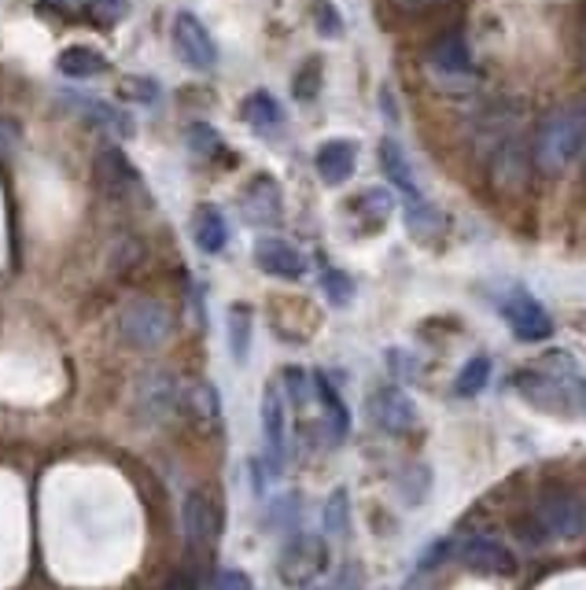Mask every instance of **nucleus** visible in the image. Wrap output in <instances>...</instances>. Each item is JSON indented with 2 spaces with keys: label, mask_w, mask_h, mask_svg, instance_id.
I'll list each match as a JSON object with an SVG mask.
<instances>
[{
  "label": "nucleus",
  "mask_w": 586,
  "mask_h": 590,
  "mask_svg": "<svg viewBox=\"0 0 586 590\" xmlns=\"http://www.w3.org/2000/svg\"><path fill=\"white\" fill-rule=\"evenodd\" d=\"M586 152V108H561L546 115L531 144V159L539 170H564Z\"/></svg>",
  "instance_id": "f257e3e1"
},
{
  "label": "nucleus",
  "mask_w": 586,
  "mask_h": 590,
  "mask_svg": "<svg viewBox=\"0 0 586 590\" xmlns=\"http://www.w3.org/2000/svg\"><path fill=\"white\" fill-rule=\"evenodd\" d=\"M119 333L125 344L136 347V351H159V347L174 336V314L166 311V303H159V299L141 296L122 306Z\"/></svg>",
  "instance_id": "f03ea898"
},
{
  "label": "nucleus",
  "mask_w": 586,
  "mask_h": 590,
  "mask_svg": "<svg viewBox=\"0 0 586 590\" xmlns=\"http://www.w3.org/2000/svg\"><path fill=\"white\" fill-rule=\"evenodd\" d=\"M531 520H535V535L546 539V535H579L586 528V502L572 491H550L542 495L539 506L531 509Z\"/></svg>",
  "instance_id": "7ed1b4c3"
},
{
  "label": "nucleus",
  "mask_w": 586,
  "mask_h": 590,
  "mask_svg": "<svg viewBox=\"0 0 586 590\" xmlns=\"http://www.w3.org/2000/svg\"><path fill=\"white\" fill-rule=\"evenodd\" d=\"M181 402V384L166 370H152L136 381V413L144 424H166Z\"/></svg>",
  "instance_id": "20e7f679"
},
{
  "label": "nucleus",
  "mask_w": 586,
  "mask_h": 590,
  "mask_svg": "<svg viewBox=\"0 0 586 590\" xmlns=\"http://www.w3.org/2000/svg\"><path fill=\"white\" fill-rule=\"evenodd\" d=\"M174 48H178L181 63H189L192 71H214L218 67V45L192 12H181L174 19Z\"/></svg>",
  "instance_id": "39448f33"
},
{
  "label": "nucleus",
  "mask_w": 586,
  "mask_h": 590,
  "mask_svg": "<svg viewBox=\"0 0 586 590\" xmlns=\"http://www.w3.org/2000/svg\"><path fill=\"white\" fill-rule=\"evenodd\" d=\"M96 181H100V189L107 192V196L148 200L141 173H136V167H133L130 159H125V152H119V148H104L100 156H96Z\"/></svg>",
  "instance_id": "423d86ee"
},
{
  "label": "nucleus",
  "mask_w": 586,
  "mask_h": 590,
  "mask_svg": "<svg viewBox=\"0 0 586 590\" xmlns=\"http://www.w3.org/2000/svg\"><path fill=\"white\" fill-rule=\"evenodd\" d=\"M454 557L462 561L465 568L480 573V576H513V568H516L510 550H505L502 543H494V539H487V535L457 539Z\"/></svg>",
  "instance_id": "0eeeda50"
},
{
  "label": "nucleus",
  "mask_w": 586,
  "mask_h": 590,
  "mask_svg": "<svg viewBox=\"0 0 586 590\" xmlns=\"http://www.w3.org/2000/svg\"><path fill=\"white\" fill-rule=\"evenodd\" d=\"M218 525H222L218 502H214L207 491H189V495H184V506H181L184 539L195 543V546L214 543V535H218Z\"/></svg>",
  "instance_id": "6e6552de"
},
{
  "label": "nucleus",
  "mask_w": 586,
  "mask_h": 590,
  "mask_svg": "<svg viewBox=\"0 0 586 590\" xmlns=\"http://www.w3.org/2000/svg\"><path fill=\"white\" fill-rule=\"evenodd\" d=\"M502 314H505V322H510V328L516 333V340L539 344V340H550V336H553L550 314H546L531 296H513L510 303H502Z\"/></svg>",
  "instance_id": "1a4fd4ad"
},
{
  "label": "nucleus",
  "mask_w": 586,
  "mask_h": 590,
  "mask_svg": "<svg viewBox=\"0 0 586 590\" xmlns=\"http://www.w3.org/2000/svg\"><path fill=\"white\" fill-rule=\"evenodd\" d=\"M321 568H325V546L310 535L291 539L285 546V554H280V579H285V583L299 587V583H307V579H314Z\"/></svg>",
  "instance_id": "9d476101"
},
{
  "label": "nucleus",
  "mask_w": 586,
  "mask_h": 590,
  "mask_svg": "<svg viewBox=\"0 0 586 590\" xmlns=\"http://www.w3.org/2000/svg\"><path fill=\"white\" fill-rule=\"evenodd\" d=\"M255 266L262 269V274L280 277V280H299L302 274H307L302 255L280 237H262L259 240V244H255Z\"/></svg>",
  "instance_id": "9b49d317"
},
{
  "label": "nucleus",
  "mask_w": 586,
  "mask_h": 590,
  "mask_svg": "<svg viewBox=\"0 0 586 590\" xmlns=\"http://www.w3.org/2000/svg\"><path fill=\"white\" fill-rule=\"evenodd\" d=\"M262 435H266L270 447V466L285 469V454H288V440H285V395H280L277 384H270L266 395H262Z\"/></svg>",
  "instance_id": "f8f14e48"
},
{
  "label": "nucleus",
  "mask_w": 586,
  "mask_h": 590,
  "mask_svg": "<svg viewBox=\"0 0 586 590\" xmlns=\"http://www.w3.org/2000/svg\"><path fill=\"white\" fill-rule=\"evenodd\" d=\"M314 167L325 185H344L355 178L358 167V144L355 141H325L314 156Z\"/></svg>",
  "instance_id": "ddd939ff"
},
{
  "label": "nucleus",
  "mask_w": 586,
  "mask_h": 590,
  "mask_svg": "<svg viewBox=\"0 0 586 590\" xmlns=\"http://www.w3.org/2000/svg\"><path fill=\"white\" fill-rule=\"evenodd\" d=\"M240 203L251 226H273V221H280V189L270 173H259L248 185V192L240 196Z\"/></svg>",
  "instance_id": "4468645a"
},
{
  "label": "nucleus",
  "mask_w": 586,
  "mask_h": 590,
  "mask_svg": "<svg viewBox=\"0 0 586 590\" xmlns=\"http://www.w3.org/2000/svg\"><path fill=\"white\" fill-rule=\"evenodd\" d=\"M369 410H373V418L380 421V429H387V432H409L417 424L414 402H409V395L398 388H384L373 402H369Z\"/></svg>",
  "instance_id": "2eb2a0df"
},
{
  "label": "nucleus",
  "mask_w": 586,
  "mask_h": 590,
  "mask_svg": "<svg viewBox=\"0 0 586 590\" xmlns=\"http://www.w3.org/2000/svg\"><path fill=\"white\" fill-rule=\"evenodd\" d=\"M192 240H195V248H200L203 255H218V251H226V244H229V221H226V215H222L218 207H211V203L195 207V215H192Z\"/></svg>",
  "instance_id": "dca6fc26"
},
{
  "label": "nucleus",
  "mask_w": 586,
  "mask_h": 590,
  "mask_svg": "<svg viewBox=\"0 0 586 590\" xmlns=\"http://www.w3.org/2000/svg\"><path fill=\"white\" fill-rule=\"evenodd\" d=\"M513 388L521 392L531 406H539V410L569 413V399H564V392L557 388L550 376H539V373H516V376H513Z\"/></svg>",
  "instance_id": "f3484780"
},
{
  "label": "nucleus",
  "mask_w": 586,
  "mask_h": 590,
  "mask_svg": "<svg viewBox=\"0 0 586 590\" xmlns=\"http://www.w3.org/2000/svg\"><path fill=\"white\" fill-rule=\"evenodd\" d=\"M380 167H384V173L391 178V185L395 189H403V196L409 203H417L421 200V189H417V178H414V167H409V159H406V152L398 148L395 141H380Z\"/></svg>",
  "instance_id": "a211bd4d"
},
{
  "label": "nucleus",
  "mask_w": 586,
  "mask_h": 590,
  "mask_svg": "<svg viewBox=\"0 0 586 590\" xmlns=\"http://www.w3.org/2000/svg\"><path fill=\"white\" fill-rule=\"evenodd\" d=\"M240 115L248 119L251 130H259V133H277L280 125H285V111H280V104L273 100V93H266V89L251 93L248 100L240 104Z\"/></svg>",
  "instance_id": "6ab92c4d"
},
{
  "label": "nucleus",
  "mask_w": 586,
  "mask_h": 590,
  "mask_svg": "<svg viewBox=\"0 0 586 590\" xmlns=\"http://www.w3.org/2000/svg\"><path fill=\"white\" fill-rule=\"evenodd\" d=\"M56 67H60L63 79H74V82H85V79H96V74L107 71V60L96 48L89 45H71L60 52V60H56Z\"/></svg>",
  "instance_id": "aec40b11"
},
{
  "label": "nucleus",
  "mask_w": 586,
  "mask_h": 590,
  "mask_svg": "<svg viewBox=\"0 0 586 590\" xmlns=\"http://www.w3.org/2000/svg\"><path fill=\"white\" fill-rule=\"evenodd\" d=\"M491 170H494V181L498 185H521L527 178V152L521 141H502L494 148V159H491Z\"/></svg>",
  "instance_id": "412c9836"
},
{
  "label": "nucleus",
  "mask_w": 586,
  "mask_h": 590,
  "mask_svg": "<svg viewBox=\"0 0 586 590\" xmlns=\"http://www.w3.org/2000/svg\"><path fill=\"white\" fill-rule=\"evenodd\" d=\"M184 406H189V413L195 421L203 424V429H214L222 418V402H218V388H211L207 381H192L189 388L181 392Z\"/></svg>",
  "instance_id": "4be33fe9"
},
{
  "label": "nucleus",
  "mask_w": 586,
  "mask_h": 590,
  "mask_svg": "<svg viewBox=\"0 0 586 590\" xmlns=\"http://www.w3.org/2000/svg\"><path fill=\"white\" fill-rule=\"evenodd\" d=\"M432 67L443 74H468L473 63H468V45L462 34H443L432 45Z\"/></svg>",
  "instance_id": "5701e85b"
},
{
  "label": "nucleus",
  "mask_w": 586,
  "mask_h": 590,
  "mask_svg": "<svg viewBox=\"0 0 586 590\" xmlns=\"http://www.w3.org/2000/svg\"><path fill=\"white\" fill-rule=\"evenodd\" d=\"M74 104L89 115L96 125L119 133V137H133V119L122 108H115V104H107V100H89V96H85V100H74Z\"/></svg>",
  "instance_id": "b1692460"
},
{
  "label": "nucleus",
  "mask_w": 586,
  "mask_h": 590,
  "mask_svg": "<svg viewBox=\"0 0 586 590\" xmlns=\"http://www.w3.org/2000/svg\"><path fill=\"white\" fill-rule=\"evenodd\" d=\"M314 381V392H318V399L321 406H325V413H328V424H332V443H339L344 435L350 432V413H347V406L344 399H339L336 392H332V384L325 381V376H310Z\"/></svg>",
  "instance_id": "393cba45"
},
{
  "label": "nucleus",
  "mask_w": 586,
  "mask_h": 590,
  "mask_svg": "<svg viewBox=\"0 0 586 590\" xmlns=\"http://www.w3.org/2000/svg\"><path fill=\"white\" fill-rule=\"evenodd\" d=\"M229 351L237 362H243L251 351V311L248 306H232L229 311Z\"/></svg>",
  "instance_id": "a878e982"
},
{
  "label": "nucleus",
  "mask_w": 586,
  "mask_h": 590,
  "mask_svg": "<svg viewBox=\"0 0 586 590\" xmlns=\"http://www.w3.org/2000/svg\"><path fill=\"white\" fill-rule=\"evenodd\" d=\"M487 381H491V358L476 354L473 362L457 373V395H480L487 388Z\"/></svg>",
  "instance_id": "bb28decb"
},
{
  "label": "nucleus",
  "mask_w": 586,
  "mask_h": 590,
  "mask_svg": "<svg viewBox=\"0 0 586 590\" xmlns=\"http://www.w3.org/2000/svg\"><path fill=\"white\" fill-rule=\"evenodd\" d=\"M189 144H192L195 156H214V152L222 148V137L211 130L207 122H192L189 125Z\"/></svg>",
  "instance_id": "cd10ccee"
},
{
  "label": "nucleus",
  "mask_w": 586,
  "mask_h": 590,
  "mask_svg": "<svg viewBox=\"0 0 586 590\" xmlns=\"http://www.w3.org/2000/svg\"><path fill=\"white\" fill-rule=\"evenodd\" d=\"M325 528L332 535H344L347 531V491H332L328 509H325Z\"/></svg>",
  "instance_id": "c85d7f7f"
},
{
  "label": "nucleus",
  "mask_w": 586,
  "mask_h": 590,
  "mask_svg": "<svg viewBox=\"0 0 586 590\" xmlns=\"http://www.w3.org/2000/svg\"><path fill=\"white\" fill-rule=\"evenodd\" d=\"M325 292L336 306H347L350 299H355V285H350L347 274H339V269H328L325 274Z\"/></svg>",
  "instance_id": "c756f323"
},
{
  "label": "nucleus",
  "mask_w": 586,
  "mask_h": 590,
  "mask_svg": "<svg viewBox=\"0 0 586 590\" xmlns=\"http://www.w3.org/2000/svg\"><path fill=\"white\" fill-rule=\"evenodd\" d=\"M318 85H321V63L310 60V63L296 74V96H299V100H314Z\"/></svg>",
  "instance_id": "7c9ffc66"
},
{
  "label": "nucleus",
  "mask_w": 586,
  "mask_h": 590,
  "mask_svg": "<svg viewBox=\"0 0 586 590\" xmlns=\"http://www.w3.org/2000/svg\"><path fill=\"white\" fill-rule=\"evenodd\" d=\"M122 93H125V96H133V100L152 104L155 96H159V85H155L152 79H125V82H122Z\"/></svg>",
  "instance_id": "2f4dec72"
},
{
  "label": "nucleus",
  "mask_w": 586,
  "mask_h": 590,
  "mask_svg": "<svg viewBox=\"0 0 586 590\" xmlns=\"http://www.w3.org/2000/svg\"><path fill=\"white\" fill-rule=\"evenodd\" d=\"M19 141H23V137H19V125L0 119V159H12L19 152Z\"/></svg>",
  "instance_id": "473e14b6"
},
{
  "label": "nucleus",
  "mask_w": 586,
  "mask_h": 590,
  "mask_svg": "<svg viewBox=\"0 0 586 590\" xmlns=\"http://www.w3.org/2000/svg\"><path fill=\"white\" fill-rule=\"evenodd\" d=\"M214 590H255V587L237 568H226V573H218V579H214Z\"/></svg>",
  "instance_id": "72a5a7b5"
},
{
  "label": "nucleus",
  "mask_w": 586,
  "mask_h": 590,
  "mask_svg": "<svg viewBox=\"0 0 586 590\" xmlns=\"http://www.w3.org/2000/svg\"><path fill=\"white\" fill-rule=\"evenodd\" d=\"M318 23H321V34H325V37H336L339 31H344V23H339V15L332 12L328 0H321V4H318Z\"/></svg>",
  "instance_id": "f704fd0d"
},
{
  "label": "nucleus",
  "mask_w": 586,
  "mask_h": 590,
  "mask_svg": "<svg viewBox=\"0 0 586 590\" xmlns=\"http://www.w3.org/2000/svg\"><path fill=\"white\" fill-rule=\"evenodd\" d=\"M125 12H130V0H96V15L104 23H119Z\"/></svg>",
  "instance_id": "c9c22d12"
},
{
  "label": "nucleus",
  "mask_w": 586,
  "mask_h": 590,
  "mask_svg": "<svg viewBox=\"0 0 586 590\" xmlns=\"http://www.w3.org/2000/svg\"><path fill=\"white\" fill-rule=\"evenodd\" d=\"M398 8H406V12H428V8H439L446 4V0H395Z\"/></svg>",
  "instance_id": "e433bc0d"
},
{
  "label": "nucleus",
  "mask_w": 586,
  "mask_h": 590,
  "mask_svg": "<svg viewBox=\"0 0 586 590\" xmlns=\"http://www.w3.org/2000/svg\"><path fill=\"white\" fill-rule=\"evenodd\" d=\"M572 399L586 413V376H575V381H572Z\"/></svg>",
  "instance_id": "4c0bfd02"
},
{
  "label": "nucleus",
  "mask_w": 586,
  "mask_h": 590,
  "mask_svg": "<svg viewBox=\"0 0 586 590\" xmlns=\"http://www.w3.org/2000/svg\"><path fill=\"white\" fill-rule=\"evenodd\" d=\"M163 590H195V583H192V579H189V576H174V579H170V583H166Z\"/></svg>",
  "instance_id": "58836bf2"
},
{
  "label": "nucleus",
  "mask_w": 586,
  "mask_h": 590,
  "mask_svg": "<svg viewBox=\"0 0 586 590\" xmlns=\"http://www.w3.org/2000/svg\"><path fill=\"white\" fill-rule=\"evenodd\" d=\"M45 4H71V0H45Z\"/></svg>",
  "instance_id": "ea45409f"
}]
</instances>
